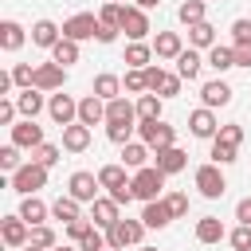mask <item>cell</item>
<instances>
[{
  "label": "cell",
  "mask_w": 251,
  "mask_h": 251,
  "mask_svg": "<svg viewBox=\"0 0 251 251\" xmlns=\"http://www.w3.org/2000/svg\"><path fill=\"white\" fill-rule=\"evenodd\" d=\"M208 157H212V165H220V169H224V165H231V161L239 157V149H235V145H224V141H216V137H212Z\"/></svg>",
  "instance_id": "cell-41"
},
{
  "label": "cell",
  "mask_w": 251,
  "mask_h": 251,
  "mask_svg": "<svg viewBox=\"0 0 251 251\" xmlns=\"http://www.w3.org/2000/svg\"><path fill=\"white\" fill-rule=\"evenodd\" d=\"M59 157H63V145H51V141H43L39 149H31V161H35V165H43V169L59 165Z\"/></svg>",
  "instance_id": "cell-40"
},
{
  "label": "cell",
  "mask_w": 251,
  "mask_h": 251,
  "mask_svg": "<svg viewBox=\"0 0 251 251\" xmlns=\"http://www.w3.org/2000/svg\"><path fill=\"white\" fill-rule=\"evenodd\" d=\"M106 126H137V102L129 98L106 102Z\"/></svg>",
  "instance_id": "cell-16"
},
{
  "label": "cell",
  "mask_w": 251,
  "mask_h": 251,
  "mask_svg": "<svg viewBox=\"0 0 251 251\" xmlns=\"http://www.w3.org/2000/svg\"><path fill=\"white\" fill-rule=\"evenodd\" d=\"M24 251H43V247H31V243H27V247H24Z\"/></svg>",
  "instance_id": "cell-59"
},
{
  "label": "cell",
  "mask_w": 251,
  "mask_h": 251,
  "mask_svg": "<svg viewBox=\"0 0 251 251\" xmlns=\"http://www.w3.org/2000/svg\"><path fill=\"white\" fill-rule=\"evenodd\" d=\"M161 0H133V8H141V12H153Z\"/></svg>",
  "instance_id": "cell-57"
},
{
  "label": "cell",
  "mask_w": 251,
  "mask_h": 251,
  "mask_svg": "<svg viewBox=\"0 0 251 251\" xmlns=\"http://www.w3.org/2000/svg\"><path fill=\"white\" fill-rule=\"evenodd\" d=\"M231 43H251V20L247 16L231 20Z\"/></svg>",
  "instance_id": "cell-50"
},
{
  "label": "cell",
  "mask_w": 251,
  "mask_h": 251,
  "mask_svg": "<svg viewBox=\"0 0 251 251\" xmlns=\"http://www.w3.org/2000/svg\"><path fill=\"white\" fill-rule=\"evenodd\" d=\"M122 78L118 75H110V71H102V75H94V82H90V94H98L102 102H114V98H122Z\"/></svg>",
  "instance_id": "cell-23"
},
{
  "label": "cell",
  "mask_w": 251,
  "mask_h": 251,
  "mask_svg": "<svg viewBox=\"0 0 251 251\" xmlns=\"http://www.w3.org/2000/svg\"><path fill=\"white\" fill-rule=\"evenodd\" d=\"M118 200H110V196H98L94 204H90V220H94V227H114L122 216H118Z\"/></svg>",
  "instance_id": "cell-19"
},
{
  "label": "cell",
  "mask_w": 251,
  "mask_h": 251,
  "mask_svg": "<svg viewBox=\"0 0 251 251\" xmlns=\"http://www.w3.org/2000/svg\"><path fill=\"white\" fill-rule=\"evenodd\" d=\"M161 118V94H141L137 98V122H153Z\"/></svg>",
  "instance_id": "cell-39"
},
{
  "label": "cell",
  "mask_w": 251,
  "mask_h": 251,
  "mask_svg": "<svg viewBox=\"0 0 251 251\" xmlns=\"http://www.w3.org/2000/svg\"><path fill=\"white\" fill-rule=\"evenodd\" d=\"M231 94H235V90H231L224 78H208V82L200 86V102H204L208 110H216V106H227V102H231Z\"/></svg>",
  "instance_id": "cell-17"
},
{
  "label": "cell",
  "mask_w": 251,
  "mask_h": 251,
  "mask_svg": "<svg viewBox=\"0 0 251 251\" xmlns=\"http://www.w3.org/2000/svg\"><path fill=\"white\" fill-rule=\"evenodd\" d=\"M78 122L82 126H98V122H106V102L98 98V94H86V98H78Z\"/></svg>",
  "instance_id": "cell-24"
},
{
  "label": "cell",
  "mask_w": 251,
  "mask_h": 251,
  "mask_svg": "<svg viewBox=\"0 0 251 251\" xmlns=\"http://www.w3.org/2000/svg\"><path fill=\"white\" fill-rule=\"evenodd\" d=\"M27 43V31H24V24H16V20H4L0 24V47L12 55V51H20Z\"/></svg>",
  "instance_id": "cell-27"
},
{
  "label": "cell",
  "mask_w": 251,
  "mask_h": 251,
  "mask_svg": "<svg viewBox=\"0 0 251 251\" xmlns=\"http://www.w3.org/2000/svg\"><path fill=\"white\" fill-rule=\"evenodd\" d=\"M204 63H208L216 75H224V71H231V67H235V51H231L227 43H216V47L204 55Z\"/></svg>",
  "instance_id": "cell-35"
},
{
  "label": "cell",
  "mask_w": 251,
  "mask_h": 251,
  "mask_svg": "<svg viewBox=\"0 0 251 251\" xmlns=\"http://www.w3.org/2000/svg\"><path fill=\"white\" fill-rule=\"evenodd\" d=\"M63 82H67V67H59V63H39L35 67V90H43V94H55V90H63Z\"/></svg>",
  "instance_id": "cell-11"
},
{
  "label": "cell",
  "mask_w": 251,
  "mask_h": 251,
  "mask_svg": "<svg viewBox=\"0 0 251 251\" xmlns=\"http://www.w3.org/2000/svg\"><path fill=\"white\" fill-rule=\"evenodd\" d=\"M220 239H227L224 220H220V216H200V220H196V243L212 247V243H220Z\"/></svg>",
  "instance_id": "cell-18"
},
{
  "label": "cell",
  "mask_w": 251,
  "mask_h": 251,
  "mask_svg": "<svg viewBox=\"0 0 251 251\" xmlns=\"http://www.w3.org/2000/svg\"><path fill=\"white\" fill-rule=\"evenodd\" d=\"M231 51H235V67L251 71V43H231Z\"/></svg>",
  "instance_id": "cell-54"
},
{
  "label": "cell",
  "mask_w": 251,
  "mask_h": 251,
  "mask_svg": "<svg viewBox=\"0 0 251 251\" xmlns=\"http://www.w3.org/2000/svg\"><path fill=\"white\" fill-rule=\"evenodd\" d=\"M8 184H12V192H20V196H35V192L47 184V169L35 165V161H24V165L8 176Z\"/></svg>",
  "instance_id": "cell-2"
},
{
  "label": "cell",
  "mask_w": 251,
  "mask_h": 251,
  "mask_svg": "<svg viewBox=\"0 0 251 251\" xmlns=\"http://www.w3.org/2000/svg\"><path fill=\"white\" fill-rule=\"evenodd\" d=\"M122 31L129 35V43H145V35L153 31V27H149V12H141V8H126Z\"/></svg>",
  "instance_id": "cell-15"
},
{
  "label": "cell",
  "mask_w": 251,
  "mask_h": 251,
  "mask_svg": "<svg viewBox=\"0 0 251 251\" xmlns=\"http://www.w3.org/2000/svg\"><path fill=\"white\" fill-rule=\"evenodd\" d=\"M188 129H192V137H200V141H212V137L220 133V122H216V110H208V106H200V110H192V114H188Z\"/></svg>",
  "instance_id": "cell-12"
},
{
  "label": "cell",
  "mask_w": 251,
  "mask_h": 251,
  "mask_svg": "<svg viewBox=\"0 0 251 251\" xmlns=\"http://www.w3.org/2000/svg\"><path fill=\"white\" fill-rule=\"evenodd\" d=\"M59 39H63V27H59L55 20H35V24H31V43H35V47H47V51H51Z\"/></svg>",
  "instance_id": "cell-21"
},
{
  "label": "cell",
  "mask_w": 251,
  "mask_h": 251,
  "mask_svg": "<svg viewBox=\"0 0 251 251\" xmlns=\"http://www.w3.org/2000/svg\"><path fill=\"white\" fill-rule=\"evenodd\" d=\"M102 251H118V247H110V243H106V247H102Z\"/></svg>",
  "instance_id": "cell-60"
},
{
  "label": "cell",
  "mask_w": 251,
  "mask_h": 251,
  "mask_svg": "<svg viewBox=\"0 0 251 251\" xmlns=\"http://www.w3.org/2000/svg\"><path fill=\"white\" fill-rule=\"evenodd\" d=\"M12 82H16L20 90H31V82H35V67H27V63H16V67H12Z\"/></svg>",
  "instance_id": "cell-45"
},
{
  "label": "cell",
  "mask_w": 251,
  "mask_h": 251,
  "mask_svg": "<svg viewBox=\"0 0 251 251\" xmlns=\"http://www.w3.org/2000/svg\"><path fill=\"white\" fill-rule=\"evenodd\" d=\"M204 4H208V0H184V4L176 8V20H180L184 27L200 24V20H204Z\"/></svg>",
  "instance_id": "cell-38"
},
{
  "label": "cell",
  "mask_w": 251,
  "mask_h": 251,
  "mask_svg": "<svg viewBox=\"0 0 251 251\" xmlns=\"http://www.w3.org/2000/svg\"><path fill=\"white\" fill-rule=\"evenodd\" d=\"M235 220H239V224H247V227H251V196H243V200H239V204H235Z\"/></svg>",
  "instance_id": "cell-55"
},
{
  "label": "cell",
  "mask_w": 251,
  "mask_h": 251,
  "mask_svg": "<svg viewBox=\"0 0 251 251\" xmlns=\"http://www.w3.org/2000/svg\"><path fill=\"white\" fill-rule=\"evenodd\" d=\"M227 243H231L235 251H251V227H247V224L231 227V231H227Z\"/></svg>",
  "instance_id": "cell-47"
},
{
  "label": "cell",
  "mask_w": 251,
  "mask_h": 251,
  "mask_svg": "<svg viewBox=\"0 0 251 251\" xmlns=\"http://www.w3.org/2000/svg\"><path fill=\"white\" fill-rule=\"evenodd\" d=\"M165 180H169V176H165L157 165H145V169H137V173H133V196H137L141 204H153V200H161Z\"/></svg>",
  "instance_id": "cell-1"
},
{
  "label": "cell",
  "mask_w": 251,
  "mask_h": 251,
  "mask_svg": "<svg viewBox=\"0 0 251 251\" xmlns=\"http://www.w3.org/2000/svg\"><path fill=\"white\" fill-rule=\"evenodd\" d=\"M145 78H149V94H161V98H176L180 94V75L176 71H165V67H145Z\"/></svg>",
  "instance_id": "cell-6"
},
{
  "label": "cell",
  "mask_w": 251,
  "mask_h": 251,
  "mask_svg": "<svg viewBox=\"0 0 251 251\" xmlns=\"http://www.w3.org/2000/svg\"><path fill=\"white\" fill-rule=\"evenodd\" d=\"M137 141H145V145L157 153V149H169V145H176V129H173L165 118H153V122H137Z\"/></svg>",
  "instance_id": "cell-4"
},
{
  "label": "cell",
  "mask_w": 251,
  "mask_h": 251,
  "mask_svg": "<svg viewBox=\"0 0 251 251\" xmlns=\"http://www.w3.org/2000/svg\"><path fill=\"white\" fill-rule=\"evenodd\" d=\"M63 149H67V153H86V149H90V126H82V122L67 126V129H63Z\"/></svg>",
  "instance_id": "cell-25"
},
{
  "label": "cell",
  "mask_w": 251,
  "mask_h": 251,
  "mask_svg": "<svg viewBox=\"0 0 251 251\" xmlns=\"http://www.w3.org/2000/svg\"><path fill=\"white\" fill-rule=\"evenodd\" d=\"M51 251H82V247H67V243H59V247H51Z\"/></svg>",
  "instance_id": "cell-58"
},
{
  "label": "cell",
  "mask_w": 251,
  "mask_h": 251,
  "mask_svg": "<svg viewBox=\"0 0 251 251\" xmlns=\"http://www.w3.org/2000/svg\"><path fill=\"white\" fill-rule=\"evenodd\" d=\"M216 141H224V145H235V149H239V141H243V126H239V122H227V126H220Z\"/></svg>",
  "instance_id": "cell-46"
},
{
  "label": "cell",
  "mask_w": 251,
  "mask_h": 251,
  "mask_svg": "<svg viewBox=\"0 0 251 251\" xmlns=\"http://www.w3.org/2000/svg\"><path fill=\"white\" fill-rule=\"evenodd\" d=\"M133 129H137V126H106V137H110L114 145H129V141H133Z\"/></svg>",
  "instance_id": "cell-49"
},
{
  "label": "cell",
  "mask_w": 251,
  "mask_h": 251,
  "mask_svg": "<svg viewBox=\"0 0 251 251\" xmlns=\"http://www.w3.org/2000/svg\"><path fill=\"white\" fill-rule=\"evenodd\" d=\"M98 20H102L106 27H118V31H122V20H126V4H122V0H106V4L98 8Z\"/></svg>",
  "instance_id": "cell-37"
},
{
  "label": "cell",
  "mask_w": 251,
  "mask_h": 251,
  "mask_svg": "<svg viewBox=\"0 0 251 251\" xmlns=\"http://www.w3.org/2000/svg\"><path fill=\"white\" fill-rule=\"evenodd\" d=\"M129 180H133V176H126V165H102V169H98V184L106 188V196L118 192V188H126Z\"/></svg>",
  "instance_id": "cell-32"
},
{
  "label": "cell",
  "mask_w": 251,
  "mask_h": 251,
  "mask_svg": "<svg viewBox=\"0 0 251 251\" xmlns=\"http://www.w3.org/2000/svg\"><path fill=\"white\" fill-rule=\"evenodd\" d=\"M149 157H153V149H149L145 141H129V145H122V165H126V169H133V173H137V169H145V165H149Z\"/></svg>",
  "instance_id": "cell-31"
},
{
  "label": "cell",
  "mask_w": 251,
  "mask_h": 251,
  "mask_svg": "<svg viewBox=\"0 0 251 251\" xmlns=\"http://www.w3.org/2000/svg\"><path fill=\"white\" fill-rule=\"evenodd\" d=\"M0 239H4V247L24 251V247L31 243V224L20 220V216H4V220H0Z\"/></svg>",
  "instance_id": "cell-10"
},
{
  "label": "cell",
  "mask_w": 251,
  "mask_h": 251,
  "mask_svg": "<svg viewBox=\"0 0 251 251\" xmlns=\"http://www.w3.org/2000/svg\"><path fill=\"white\" fill-rule=\"evenodd\" d=\"M51 220H59L63 227H67V224H75V220H82L78 200H75V196H59V200L51 204Z\"/></svg>",
  "instance_id": "cell-34"
},
{
  "label": "cell",
  "mask_w": 251,
  "mask_h": 251,
  "mask_svg": "<svg viewBox=\"0 0 251 251\" xmlns=\"http://www.w3.org/2000/svg\"><path fill=\"white\" fill-rule=\"evenodd\" d=\"M122 86L129 90V94H149V78H145V71H126V78H122Z\"/></svg>",
  "instance_id": "cell-43"
},
{
  "label": "cell",
  "mask_w": 251,
  "mask_h": 251,
  "mask_svg": "<svg viewBox=\"0 0 251 251\" xmlns=\"http://www.w3.org/2000/svg\"><path fill=\"white\" fill-rule=\"evenodd\" d=\"M16 216H20V220H27V224L35 227V224H47V216H51V204H43L39 196H24Z\"/></svg>",
  "instance_id": "cell-26"
},
{
  "label": "cell",
  "mask_w": 251,
  "mask_h": 251,
  "mask_svg": "<svg viewBox=\"0 0 251 251\" xmlns=\"http://www.w3.org/2000/svg\"><path fill=\"white\" fill-rule=\"evenodd\" d=\"M122 63H126V71H145V67H153V43H129Z\"/></svg>",
  "instance_id": "cell-29"
},
{
  "label": "cell",
  "mask_w": 251,
  "mask_h": 251,
  "mask_svg": "<svg viewBox=\"0 0 251 251\" xmlns=\"http://www.w3.org/2000/svg\"><path fill=\"white\" fill-rule=\"evenodd\" d=\"M145 231H149V227H145L141 220H126V216H122L114 227H106V243L118 247V251H126V247H141Z\"/></svg>",
  "instance_id": "cell-3"
},
{
  "label": "cell",
  "mask_w": 251,
  "mask_h": 251,
  "mask_svg": "<svg viewBox=\"0 0 251 251\" xmlns=\"http://www.w3.org/2000/svg\"><path fill=\"white\" fill-rule=\"evenodd\" d=\"M141 224H145L149 231H161V227H169V224H173V212H169V204H165V196L141 208Z\"/></svg>",
  "instance_id": "cell-20"
},
{
  "label": "cell",
  "mask_w": 251,
  "mask_h": 251,
  "mask_svg": "<svg viewBox=\"0 0 251 251\" xmlns=\"http://www.w3.org/2000/svg\"><path fill=\"white\" fill-rule=\"evenodd\" d=\"M90 227H94V220H86V216H82V220H75V224H67V235H71L75 243H82V235H86Z\"/></svg>",
  "instance_id": "cell-53"
},
{
  "label": "cell",
  "mask_w": 251,
  "mask_h": 251,
  "mask_svg": "<svg viewBox=\"0 0 251 251\" xmlns=\"http://www.w3.org/2000/svg\"><path fill=\"white\" fill-rule=\"evenodd\" d=\"M165 204H169V212H173V220H180V216H188V192H169V196H165Z\"/></svg>",
  "instance_id": "cell-48"
},
{
  "label": "cell",
  "mask_w": 251,
  "mask_h": 251,
  "mask_svg": "<svg viewBox=\"0 0 251 251\" xmlns=\"http://www.w3.org/2000/svg\"><path fill=\"white\" fill-rule=\"evenodd\" d=\"M98 173H86V169H78V173H71V180H67V196H75L78 204H94L98 200Z\"/></svg>",
  "instance_id": "cell-9"
},
{
  "label": "cell",
  "mask_w": 251,
  "mask_h": 251,
  "mask_svg": "<svg viewBox=\"0 0 251 251\" xmlns=\"http://www.w3.org/2000/svg\"><path fill=\"white\" fill-rule=\"evenodd\" d=\"M47 114H51V122H55L59 129H67V126H75V122H78V98H71V94H63V90H55V94L47 98Z\"/></svg>",
  "instance_id": "cell-7"
},
{
  "label": "cell",
  "mask_w": 251,
  "mask_h": 251,
  "mask_svg": "<svg viewBox=\"0 0 251 251\" xmlns=\"http://www.w3.org/2000/svg\"><path fill=\"white\" fill-rule=\"evenodd\" d=\"M16 114H20V106H16V98H0V126H16Z\"/></svg>",
  "instance_id": "cell-51"
},
{
  "label": "cell",
  "mask_w": 251,
  "mask_h": 251,
  "mask_svg": "<svg viewBox=\"0 0 251 251\" xmlns=\"http://www.w3.org/2000/svg\"><path fill=\"white\" fill-rule=\"evenodd\" d=\"M192 180H196V188H200V196L204 200H220L224 192H227V176H224V169L220 165H200L196 173H192Z\"/></svg>",
  "instance_id": "cell-5"
},
{
  "label": "cell",
  "mask_w": 251,
  "mask_h": 251,
  "mask_svg": "<svg viewBox=\"0 0 251 251\" xmlns=\"http://www.w3.org/2000/svg\"><path fill=\"white\" fill-rule=\"evenodd\" d=\"M78 55H82V51H78V43H75V39H67V35L51 47V63H59V67H75V63H78Z\"/></svg>",
  "instance_id": "cell-36"
},
{
  "label": "cell",
  "mask_w": 251,
  "mask_h": 251,
  "mask_svg": "<svg viewBox=\"0 0 251 251\" xmlns=\"http://www.w3.org/2000/svg\"><path fill=\"white\" fill-rule=\"evenodd\" d=\"M20 165H24V161H20V145H12V141H8V145L0 149V169H4L8 176H12V173H16Z\"/></svg>",
  "instance_id": "cell-44"
},
{
  "label": "cell",
  "mask_w": 251,
  "mask_h": 251,
  "mask_svg": "<svg viewBox=\"0 0 251 251\" xmlns=\"http://www.w3.org/2000/svg\"><path fill=\"white\" fill-rule=\"evenodd\" d=\"M31 247H43V251H51V247H59V235H55L47 224H35V227H31Z\"/></svg>",
  "instance_id": "cell-42"
},
{
  "label": "cell",
  "mask_w": 251,
  "mask_h": 251,
  "mask_svg": "<svg viewBox=\"0 0 251 251\" xmlns=\"http://www.w3.org/2000/svg\"><path fill=\"white\" fill-rule=\"evenodd\" d=\"M94 39H98V43H114V39H118V27H106V24H102Z\"/></svg>",
  "instance_id": "cell-56"
},
{
  "label": "cell",
  "mask_w": 251,
  "mask_h": 251,
  "mask_svg": "<svg viewBox=\"0 0 251 251\" xmlns=\"http://www.w3.org/2000/svg\"><path fill=\"white\" fill-rule=\"evenodd\" d=\"M98 27H102V20H98L94 12H75L71 20H63V35H67V39H75V43L94 39V35H98Z\"/></svg>",
  "instance_id": "cell-8"
},
{
  "label": "cell",
  "mask_w": 251,
  "mask_h": 251,
  "mask_svg": "<svg viewBox=\"0 0 251 251\" xmlns=\"http://www.w3.org/2000/svg\"><path fill=\"white\" fill-rule=\"evenodd\" d=\"M153 165H157L165 176H176V173L188 169V153H184L180 145H169V149H157V153H153Z\"/></svg>",
  "instance_id": "cell-13"
},
{
  "label": "cell",
  "mask_w": 251,
  "mask_h": 251,
  "mask_svg": "<svg viewBox=\"0 0 251 251\" xmlns=\"http://www.w3.org/2000/svg\"><path fill=\"white\" fill-rule=\"evenodd\" d=\"M200 67H204L200 51H196V47H184L180 59H176V75H180L184 82H192V78H200Z\"/></svg>",
  "instance_id": "cell-33"
},
{
  "label": "cell",
  "mask_w": 251,
  "mask_h": 251,
  "mask_svg": "<svg viewBox=\"0 0 251 251\" xmlns=\"http://www.w3.org/2000/svg\"><path fill=\"white\" fill-rule=\"evenodd\" d=\"M180 51H184V39L176 35V31H157V39H153V55L157 59H180Z\"/></svg>",
  "instance_id": "cell-22"
},
{
  "label": "cell",
  "mask_w": 251,
  "mask_h": 251,
  "mask_svg": "<svg viewBox=\"0 0 251 251\" xmlns=\"http://www.w3.org/2000/svg\"><path fill=\"white\" fill-rule=\"evenodd\" d=\"M220 39H216V27L208 24V20H200V24H192L188 27V47H196V51H212Z\"/></svg>",
  "instance_id": "cell-28"
},
{
  "label": "cell",
  "mask_w": 251,
  "mask_h": 251,
  "mask_svg": "<svg viewBox=\"0 0 251 251\" xmlns=\"http://www.w3.org/2000/svg\"><path fill=\"white\" fill-rule=\"evenodd\" d=\"M12 145H20V149H39L43 145V126H35L31 118H24V122H16L12 126Z\"/></svg>",
  "instance_id": "cell-14"
},
{
  "label": "cell",
  "mask_w": 251,
  "mask_h": 251,
  "mask_svg": "<svg viewBox=\"0 0 251 251\" xmlns=\"http://www.w3.org/2000/svg\"><path fill=\"white\" fill-rule=\"evenodd\" d=\"M137 251H157V247H137Z\"/></svg>",
  "instance_id": "cell-61"
},
{
  "label": "cell",
  "mask_w": 251,
  "mask_h": 251,
  "mask_svg": "<svg viewBox=\"0 0 251 251\" xmlns=\"http://www.w3.org/2000/svg\"><path fill=\"white\" fill-rule=\"evenodd\" d=\"M16 106H20V114H24V118H31V122H35V118L47 110L43 90H35V86H31V90H20V94H16Z\"/></svg>",
  "instance_id": "cell-30"
},
{
  "label": "cell",
  "mask_w": 251,
  "mask_h": 251,
  "mask_svg": "<svg viewBox=\"0 0 251 251\" xmlns=\"http://www.w3.org/2000/svg\"><path fill=\"white\" fill-rule=\"evenodd\" d=\"M82 251H102L106 247V235H102V227H90L86 235H82V243H78Z\"/></svg>",
  "instance_id": "cell-52"
}]
</instances>
